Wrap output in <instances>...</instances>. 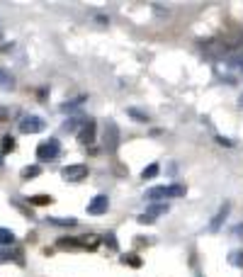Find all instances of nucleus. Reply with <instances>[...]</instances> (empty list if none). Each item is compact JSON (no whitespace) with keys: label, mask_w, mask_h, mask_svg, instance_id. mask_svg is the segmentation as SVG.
<instances>
[{"label":"nucleus","mask_w":243,"mask_h":277,"mask_svg":"<svg viewBox=\"0 0 243 277\" xmlns=\"http://www.w3.org/2000/svg\"><path fill=\"white\" fill-rule=\"evenodd\" d=\"M117 138H119V134H117V126L109 124L107 126V134H105V146H107L109 151H114V149H117Z\"/></svg>","instance_id":"6e6552de"},{"label":"nucleus","mask_w":243,"mask_h":277,"mask_svg":"<svg viewBox=\"0 0 243 277\" xmlns=\"http://www.w3.org/2000/svg\"><path fill=\"white\" fill-rule=\"evenodd\" d=\"M109 209V199L107 194H97L90 199V204H88V214H93V217H102V214H107Z\"/></svg>","instance_id":"20e7f679"},{"label":"nucleus","mask_w":243,"mask_h":277,"mask_svg":"<svg viewBox=\"0 0 243 277\" xmlns=\"http://www.w3.org/2000/svg\"><path fill=\"white\" fill-rule=\"evenodd\" d=\"M13 151H15V138L3 136V141H0V156H3V153H13Z\"/></svg>","instance_id":"4468645a"},{"label":"nucleus","mask_w":243,"mask_h":277,"mask_svg":"<svg viewBox=\"0 0 243 277\" xmlns=\"http://www.w3.org/2000/svg\"><path fill=\"white\" fill-rule=\"evenodd\" d=\"M61 175H64V180H68V182H81L88 178V166H83V163L68 166L61 170Z\"/></svg>","instance_id":"7ed1b4c3"},{"label":"nucleus","mask_w":243,"mask_h":277,"mask_svg":"<svg viewBox=\"0 0 243 277\" xmlns=\"http://www.w3.org/2000/svg\"><path fill=\"white\" fill-rule=\"evenodd\" d=\"M39 173H41L39 166H27L25 170H22V178H25V180H32V178H37Z\"/></svg>","instance_id":"a211bd4d"},{"label":"nucleus","mask_w":243,"mask_h":277,"mask_svg":"<svg viewBox=\"0 0 243 277\" xmlns=\"http://www.w3.org/2000/svg\"><path fill=\"white\" fill-rule=\"evenodd\" d=\"M163 212H168V204H151L149 212L139 217V224H151L156 217H158V214H163Z\"/></svg>","instance_id":"0eeeda50"},{"label":"nucleus","mask_w":243,"mask_h":277,"mask_svg":"<svg viewBox=\"0 0 243 277\" xmlns=\"http://www.w3.org/2000/svg\"><path fill=\"white\" fill-rule=\"evenodd\" d=\"M0 166H3V156H0Z\"/></svg>","instance_id":"bb28decb"},{"label":"nucleus","mask_w":243,"mask_h":277,"mask_svg":"<svg viewBox=\"0 0 243 277\" xmlns=\"http://www.w3.org/2000/svg\"><path fill=\"white\" fill-rule=\"evenodd\" d=\"M105 243H107V246H109L112 250L119 248V246H117V238H114V234H107V236H105Z\"/></svg>","instance_id":"aec40b11"},{"label":"nucleus","mask_w":243,"mask_h":277,"mask_svg":"<svg viewBox=\"0 0 243 277\" xmlns=\"http://www.w3.org/2000/svg\"><path fill=\"white\" fill-rule=\"evenodd\" d=\"M216 141L221 144V146H233V141L231 138H224V136H216Z\"/></svg>","instance_id":"b1692460"},{"label":"nucleus","mask_w":243,"mask_h":277,"mask_svg":"<svg viewBox=\"0 0 243 277\" xmlns=\"http://www.w3.org/2000/svg\"><path fill=\"white\" fill-rule=\"evenodd\" d=\"M238 234H241V236H243V224H241V229H238Z\"/></svg>","instance_id":"a878e982"},{"label":"nucleus","mask_w":243,"mask_h":277,"mask_svg":"<svg viewBox=\"0 0 243 277\" xmlns=\"http://www.w3.org/2000/svg\"><path fill=\"white\" fill-rule=\"evenodd\" d=\"M185 187L183 185H163V187H151L146 197L149 199H168V197H183Z\"/></svg>","instance_id":"f03ea898"},{"label":"nucleus","mask_w":243,"mask_h":277,"mask_svg":"<svg viewBox=\"0 0 243 277\" xmlns=\"http://www.w3.org/2000/svg\"><path fill=\"white\" fill-rule=\"evenodd\" d=\"M127 112H129V117L136 119V122H149V114H146V112H139L136 107H129Z\"/></svg>","instance_id":"6ab92c4d"},{"label":"nucleus","mask_w":243,"mask_h":277,"mask_svg":"<svg viewBox=\"0 0 243 277\" xmlns=\"http://www.w3.org/2000/svg\"><path fill=\"white\" fill-rule=\"evenodd\" d=\"M231 263L236 265V267H243V250H241V253H233V255H231Z\"/></svg>","instance_id":"412c9836"},{"label":"nucleus","mask_w":243,"mask_h":277,"mask_svg":"<svg viewBox=\"0 0 243 277\" xmlns=\"http://www.w3.org/2000/svg\"><path fill=\"white\" fill-rule=\"evenodd\" d=\"M56 246H58V248H81V246H78V238H58V241H56Z\"/></svg>","instance_id":"dca6fc26"},{"label":"nucleus","mask_w":243,"mask_h":277,"mask_svg":"<svg viewBox=\"0 0 243 277\" xmlns=\"http://www.w3.org/2000/svg\"><path fill=\"white\" fill-rule=\"evenodd\" d=\"M97 243H100V236H95V234H88V236H81V238H78V246H81V248H88V250H95Z\"/></svg>","instance_id":"1a4fd4ad"},{"label":"nucleus","mask_w":243,"mask_h":277,"mask_svg":"<svg viewBox=\"0 0 243 277\" xmlns=\"http://www.w3.org/2000/svg\"><path fill=\"white\" fill-rule=\"evenodd\" d=\"M158 173H161V166H158V163H151V166H146L141 170V178H144V180H153Z\"/></svg>","instance_id":"f8f14e48"},{"label":"nucleus","mask_w":243,"mask_h":277,"mask_svg":"<svg viewBox=\"0 0 243 277\" xmlns=\"http://www.w3.org/2000/svg\"><path fill=\"white\" fill-rule=\"evenodd\" d=\"M122 263L129 265V267H141V258H139L136 253H124V255H122Z\"/></svg>","instance_id":"ddd939ff"},{"label":"nucleus","mask_w":243,"mask_h":277,"mask_svg":"<svg viewBox=\"0 0 243 277\" xmlns=\"http://www.w3.org/2000/svg\"><path fill=\"white\" fill-rule=\"evenodd\" d=\"M226 217H229V204H224V207L219 209V214H216L214 219H212V224H209V229H212V231H219V226H221V222H224Z\"/></svg>","instance_id":"9d476101"},{"label":"nucleus","mask_w":243,"mask_h":277,"mask_svg":"<svg viewBox=\"0 0 243 277\" xmlns=\"http://www.w3.org/2000/svg\"><path fill=\"white\" fill-rule=\"evenodd\" d=\"M8 117H10V112L5 110V107H0V122H5Z\"/></svg>","instance_id":"393cba45"},{"label":"nucleus","mask_w":243,"mask_h":277,"mask_svg":"<svg viewBox=\"0 0 243 277\" xmlns=\"http://www.w3.org/2000/svg\"><path fill=\"white\" fill-rule=\"evenodd\" d=\"M41 129H44V119L37 117V114H29V117H25L20 122V131H25V134H37Z\"/></svg>","instance_id":"39448f33"},{"label":"nucleus","mask_w":243,"mask_h":277,"mask_svg":"<svg viewBox=\"0 0 243 277\" xmlns=\"http://www.w3.org/2000/svg\"><path fill=\"white\" fill-rule=\"evenodd\" d=\"M15 243V234L8 229H0V246H13Z\"/></svg>","instance_id":"2eb2a0df"},{"label":"nucleus","mask_w":243,"mask_h":277,"mask_svg":"<svg viewBox=\"0 0 243 277\" xmlns=\"http://www.w3.org/2000/svg\"><path fill=\"white\" fill-rule=\"evenodd\" d=\"M78 141H81V146H90L95 141V119H88V124L83 126V131L78 134Z\"/></svg>","instance_id":"423d86ee"},{"label":"nucleus","mask_w":243,"mask_h":277,"mask_svg":"<svg viewBox=\"0 0 243 277\" xmlns=\"http://www.w3.org/2000/svg\"><path fill=\"white\" fill-rule=\"evenodd\" d=\"M0 83H3V85H8V88L13 85V78H10V76H8V73H5L3 68H0Z\"/></svg>","instance_id":"4be33fe9"},{"label":"nucleus","mask_w":243,"mask_h":277,"mask_svg":"<svg viewBox=\"0 0 243 277\" xmlns=\"http://www.w3.org/2000/svg\"><path fill=\"white\" fill-rule=\"evenodd\" d=\"M78 124H81V119H68L66 124H64V129H66V131H71V129H76Z\"/></svg>","instance_id":"5701e85b"},{"label":"nucleus","mask_w":243,"mask_h":277,"mask_svg":"<svg viewBox=\"0 0 243 277\" xmlns=\"http://www.w3.org/2000/svg\"><path fill=\"white\" fill-rule=\"evenodd\" d=\"M54 202V197H49V194H34V197H29V204H51Z\"/></svg>","instance_id":"f3484780"},{"label":"nucleus","mask_w":243,"mask_h":277,"mask_svg":"<svg viewBox=\"0 0 243 277\" xmlns=\"http://www.w3.org/2000/svg\"><path fill=\"white\" fill-rule=\"evenodd\" d=\"M46 224H51V226H61V229H71V226H76V219L71 217V219H56V217H46Z\"/></svg>","instance_id":"9b49d317"},{"label":"nucleus","mask_w":243,"mask_h":277,"mask_svg":"<svg viewBox=\"0 0 243 277\" xmlns=\"http://www.w3.org/2000/svg\"><path fill=\"white\" fill-rule=\"evenodd\" d=\"M58 151H61L58 138H46V141H41L39 146H37V158H39L41 163H51V161H56Z\"/></svg>","instance_id":"f257e3e1"}]
</instances>
